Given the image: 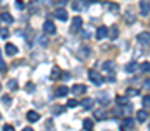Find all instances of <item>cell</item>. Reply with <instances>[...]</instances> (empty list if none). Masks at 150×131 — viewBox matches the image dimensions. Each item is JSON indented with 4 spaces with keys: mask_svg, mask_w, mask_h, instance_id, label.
<instances>
[{
    "mask_svg": "<svg viewBox=\"0 0 150 131\" xmlns=\"http://www.w3.org/2000/svg\"><path fill=\"white\" fill-rule=\"evenodd\" d=\"M89 81H91L94 86H101V84L105 82L103 75H101V74H98V72H94V70H91V72H89Z\"/></svg>",
    "mask_w": 150,
    "mask_h": 131,
    "instance_id": "1",
    "label": "cell"
},
{
    "mask_svg": "<svg viewBox=\"0 0 150 131\" xmlns=\"http://www.w3.org/2000/svg\"><path fill=\"white\" fill-rule=\"evenodd\" d=\"M136 40H138L140 45H150V32H142V33H138Z\"/></svg>",
    "mask_w": 150,
    "mask_h": 131,
    "instance_id": "2",
    "label": "cell"
},
{
    "mask_svg": "<svg viewBox=\"0 0 150 131\" xmlns=\"http://www.w3.org/2000/svg\"><path fill=\"white\" fill-rule=\"evenodd\" d=\"M54 18L59 19V21H67V19H68V12H67V9H65V7H58V9L54 11Z\"/></svg>",
    "mask_w": 150,
    "mask_h": 131,
    "instance_id": "3",
    "label": "cell"
},
{
    "mask_svg": "<svg viewBox=\"0 0 150 131\" xmlns=\"http://www.w3.org/2000/svg\"><path fill=\"white\" fill-rule=\"evenodd\" d=\"M42 28H44V33H45V35H54V33H56V25H54L52 21H45Z\"/></svg>",
    "mask_w": 150,
    "mask_h": 131,
    "instance_id": "4",
    "label": "cell"
},
{
    "mask_svg": "<svg viewBox=\"0 0 150 131\" xmlns=\"http://www.w3.org/2000/svg\"><path fill=\"white\" fill-rule=\"evenodd\" d=\"M140 12H142V16H149L150 14V2L149 0H142L140 2Z\"/></svg>",
    "mask_w": 150,
    "mask_h": 131,
    "instance_id": "5",
    "label": "cell"
},
{
    "mask_svg": "<svg viewBox=\"0 0 150 131\" xmlns=\"http://www.w3.org/2000/svg\"><path fill=\"white\" fill-rule=\"evenodd\" d=\"M134 126V119L133 117H126L124 121H120V130H131Z\"/></svg>",
    "mask_w": 150,
    "mask_h": 131,
    "instance_id": "6",
    "label": "cell"
},
{
    "mask_svg": "<svg viewBox=\"0 0 150 131\" xmlns=\"http://www.w3.org/2000/svg\"><path fill=\"white\" fill-rule=\"evenodd\" d=\"M103 70H105L107 74H113V72L117 70V65L113 63L112 59H108V61H105V63H103Z\"/></svg>",
    "mask_w": 150,
    "mask_h": 131,
    "instance_id": "7",
    "label": "cell"
},
{
    "mask_svg": "<svg viewBox=\"0 0 150 131\" xmlns=\"http://www.w3.org/2000/svg\"><path fill=\"white\" fill-rule=\"evenodd\" d=\"M147 119H149V112H147L145 108H142V110L136 112V121H138V123H145Z\"/></svg>",
    "mask_w": 150,
    "mask_h": 131,
    "instance_id": "8",
    "label": "cell"
},
{
    "mask_svg": "<svg viewBox=\"0 0 150 131\" xmlns=\"http://www.w3.org/2000/svg\"><path fill=\"white\" fill-rule=\"evenodd\" d=\"M107 35H108V28H107V26H100V28L96 30V39L101 40V39H105Z\"/></svg>",
    "mask_w": 150,
    "mask_h": 131,
    "instance_id": "9",
    "label": "cell"
},
{
    "mask_svg": "<svg viewBox=\"0 0 150 131\" xmlns=\"http://www.w3.org/2000/svg\"><path fill=\"white\" fill-rule=\"evenodd\" d=\"M82 26V19L80 18H74V21H72V28H70V32L72 33H77V30Z\"/></svg>",
    "mask_w": 150,
    "mask_h": 131,
    "instance_id": "10",
    "label": "cell"
},
{
    "mask_svg": "<svg viewBox=\"0 0 150 131\" xmlns=\"http://www.w3.org/2000/svg\"><path fill=\"white\" fill-rule=\"evenodd\" d=\"M86 91H87V87L84 86V84H77V86L72 87V93H74V94H77V96H79V94H84Z\"/></svg>",
    "mask_w": 150,
    "mask_h": 131,
    "instance_id": "11",
    "label": "cell"
},
{
    "mask_svg": "<svg viewBox=\"0 0 150 131\" xmlns=\"http://www.w3.org/2000/svg\"><path fill=\"white\" fill-rule=\"evenodd\" d=\"M26 119H28L30 123H37L38 119H40V115H38V112H35V110H30V112L26 114Z\"/></svg>",
    "mask_w": 150,
    "mask_h": 131,
    "instance_id": "12",
    "label": "cell"
},
{
    "mask_svg": "<svg viewBox=\"0 0 150 131\" xmlns=\"http://www.w3.org/2000/svg\"><path fill=\"white\" fill-rule=\"evenodd\" d=\"M72 7H74V11H77V12H80V11H84L87 5L82 2V0H75L74 4H72Z\"/></svg>",
    "mask_w": 150,
    "mask_h": 131,
    "instance_id": "13",
    "label": "cell"
},
{
    "mask_svg": "<svg viewBox=\"0 0 150 131\" xmlns=\"http://www.w3.org/2000/svg\"><path fill=\"white\" fill-rule=\"evenodd\" d=\"M5 52L9 56H14V54H18V47L14 44H5Z\"/></svg>",
    "mask_w": 150,
    "mask_h": 131,
    "instance_id": "14",
    "label": "cell"
},
{
    "mask_svg": "<svg viewBox=\"0 0 150 131\" xmlns=\"http://www.w3.org/2000/svg\"><path fill=\"white\" fill-rule=\"evenodd\" d=\"M108 37H110V39H117V37H119V28H117V26H115V25H113V26H110V28H108Z\"/></svg>",
    "mask_w": 150,
    "mask_h": 131,
    "instance_id": "15",
    "label": "cell"
},
{
    "mask_svg": "<svg viewBox=\"0 0 150 131\" xmlns=\"http://www.w3.org/2000/svg\"><path fill=\"white\" fill-rule=\"evenodd\" d=\"M82 128H84L86 131L93 130V128H94V123H93V119H84V123H82Z\"/></svg>",
    "mask_w": 150,
    "mask_h": 131,
    "instance_id": "16",
    "label": "cell"
},
{
    "mask_svg": "<svg viewBox=\"0 0 150 131\" xmlns=\"http://www.w3.org/2000/svg\"><path fill=\"white\" fill-rule=\"evenodd\" d=\"M0 18H2V21H4V23H7V25H11V23L14 21V18H12L9 12H2V16H0Z\"/></svg>",
    "mask_w": 150,
    "mask_h": 131,
    "instance_id": "17",
    "label": "cell"
},
{
    "mask_svg": "<svg viewBox=\"0 0 150 131\" xmlns=\"http://www.w3.org/2000/svg\"><path fill=\"white\" fill-rule=\"evenodd\" d=\"M68 91H70V89H68L67 86L58 87V89H56V96H67V94H68Z\"/></svg>",
    "mask_w": 150,
    "mask_h": 131,
    "instance_id": "18",
    "label": "cell"
},
{
    "mask_svg": "<svg viewBox=\"0 0 150 131\" xmlns=\"http://www.w3.org/2000/svg\"><path fill=\"white\" fill-rule=\"evenodd\" d=\"M59 77H61V70H59L58 67H54V68H52V72H51V79H52V81H56V79H59Z\"/></svg>",
    "mask_w": 150,
    "mask_h": 131,
    "instance_id": "19",
    "label": "cell"
},
{
    "mask_svg": "<svg viewBox=\"0 0 150 131\" xmlns=\"http://www.w3.org/2000/svg\"><path fill=\"white\" fill-rule=\"evenodd\" d=\"M7 87H9L11 91H16V89H18V81H16V79H11V81H7Z\"/></svg>",
    "mask_w": 150,
    "mask_h": 131,
    "instance_id": "20",
    "label": "cell"
},
{
    "mask_svg": "<svg viewBox=\"0 0 150 131\" xmlns=\"http://www.w3.org/2000/svg\"><path fill=\"white\" fill-rule=\"evenodd\" d=\"M80 103H82L84 108H93V105H94V101H93L91 98H87V100H84V101H80Z\"/></svg>",
    "mask_w": 150,
    "mask_h": 131,
    "instance_id": "21",
    "label": "cell"
},
{
    "mask_svg": "<svg viewBox=\"0 0 150 131\" xmlns=\"http://www.w3.org/2000/svg\"><path fill=\"white\" fill-rule=\"evenodd\" d=\"M107 9H108L110 12H119V5L113 4V2H108V4H107Z\"/></svg>",
    "mask_w": 150,
    "mask_h": 131,
    "instance_id": "22",
    "label": "cell"
},
{
    "mask_svg": "<svg viewBox=\"0 0 150 131\" xmlns=\"http://www.w3.org/2000/svg\"><path fill=\"white\" fill-rule=\"evenodd\" d=\"M37 40H38V44H40L42 47H47V44H49V40H47V37H45V35H42V37H38Z\"/></svg>",
    "mask_w": 150,
    "mask_h": 131,
    "instance_id": "23",
    "label": "cell"
},
{
    "mask_svg": "<svg viewBox=\"0 0 150 131\" xmlns=\"http://www.w3.org/2000/svg\"><path fill=\"white\" fill-rule=\"evenodd\" d=\"M140 70H142L143 74L150 72V63H147V61H145V63H142V65H140Z\"/></svg>",
    "mask_w": 150,
    "mask_h": 131,
    "instance_id": "24",
    "label": "cell"
},
{
    "mask_svg": "<svg viewBox=\"0 0 150 131\" xmlns=\"http://www.w3.org/2000/svg\"><path fill=\"white\" fill-rule=\"evenodd\" d=\"M126 94H127V96H138V94H140V91H138V89H133V87H129V89L126 91Z\"/></svg>",
    "mask_w": 150,
    "mask_h": 131,
    "instance_id": "25",
    "label": "cell"
},
{
    "mask_svg": "<svg viewBox=\"0 0 150 131\" xmlns=\"http://www.w3.org/2000/svg\"><path fill=\"white\" fill-rule=\"evenodd\" d=\"M127 103V98L126 96H117V105L119 107H122V105H126Z\"/></svg>",
    "mask_w": 150,
    "mask_h": 131,
    "instance_id": "26",
    "label": "cell"
},
{
    "mask_svg": "<svg viewBox=\"0 0 150 131\" xmlns=\"http://www.w3.org/2000/svg\"><path fill=\"white\" fill-rule=\"evenodd\" d=\"M126 70H127V72H134V70H136V63H134V61L127 63V65H126Z\"/></svg>",
    "mask_w": 150,
    "mask_h": 131,
    "instance_id": "27",
    "label": "cell"
},
{
    "mask_svg": "<svg viewBox=\"0 0 150 131\" xmlns=\"http://www.w3.org/2000/svg\"><path fill=\"white\" fill-rule=\"evenodd\" d=\"M7 70V67H5V61H4V58H2V52H0V72L4 74Z\"/></svg>",
    "mask_w": 150,
    "mask_h": 131,
    "instance_id": "28",
    "label": "cell"
},
{
    "mask_svg": "<svg viewBox=\"0 0 150 131\" xmlns=\"http://www.w3.org/2000/svg\"><path fill=\"white\" fill-rule=\"evenodd\" d=\"M133 21H134V18H133V14H131V12H126V23H129V25H131Z\"/></svg>",
    "mask_w": 150,
    "mask_h": 131,
    "instance_id": "29",
    "label": "cell"
},
{
    "mask_svg": "<svg viewBox=\"0 0 150 131\" xmlns=\"http://www.w3.org/2000/svg\"><path fill=\"white\" fill-rule=\"evenodd\" d=\"M61 112H65V107H54L52 108V114H61Z\"/></svg>",
    "mask_w": 150,
    "mask_h": 131,
    "instance_id": "30",
    "label": "cell"
},
{
    "mask_svg": "<svg viewBox=\"0 0 150 131\" xmlns=\"http://www.w3.org/2000/svg\"><path fill=\"white\" fill-rule=\"evenodd\" d=\"M16 7H18V9L21 11V9H25L26 5H25V2H21V0H18V2H16Z\"/></svg>",
    "mask_w": 150,
    "mask_h": 131,
    "instance_id": "31",
    "label": "cell"
},
{
    "mask_svg": "<svg viewBox=\"0 0 150 131\" xmlns=\"http://www.w3.org/2000/svg\"><path fill=\"white\" fill-rule=\"evenodd\" d=\"M2 101H4L5 105H11V101H12V100H11V96H7V94H5V96L2 98Z\"/></svg>",
    "mask_w": 150,
    "mask_h": 131,
    "instance_id": "32",
    "label": "cell"
},
{
    "mask_svg": "<svg viewBox=\"0 0 150 131\" xmlns=\"http://www.w3.org/2000/svg\"><path fill=\"white\" fill-rule=\"evenodd\" d=\"M96 115L98 119H105V110H96Z\"/></svg>",
    "mask_w": 150,
    "mask_h": 131,
    "instance_id": "33",
    "label": "cell"
},
{
    "mask_svg": "<svg viewBox=\"0 0 150 131\" xmlns=\"http://www.w3.org/2000/svg\"><path fill=\"white\" fill-rule=\"evenodd\" d=\"M33 89H35V86H33L32 82H28V84H26V91H28V93H33Z\"/></svg>",
    "mask_w": 150,
    "mask_h": 131,
    "instance_id": "34",
    "label": "cell"
},
{
    "mask_svg": "<svg viewBox=\"0 0 150 131\" xmlns=\"http://www.w3.org/2000/svg\"><path fill=\"white\" fill-rule=\"evenodd\" d=\"M79 103H80V101H77V100H70V101H68V107H77Z\"/></svg>",
    "mask_w": 150,
    "mask_h": 131,
    "instance_id": "35",
    "label": "cell"
},
{
    "mask_svg": "<svg viewBox=\"0 0 150 131\" xmlns=\"http://www.w3.org/2000/svg\"><path fill=\"white\" fill-rule=\"evenodd\" d=\"M67 4H68V0H59V2L56 4V5H58V7H65Z\"/></svg>",
    "mask_w": 150,
    "mask_h": 131,
    "instance_id": "36",
    "label": "cell"
},
{
    "mask_svg": "<svg viewBox=\"0 0 150 131\" xmlns=\"http://www.w3.org/2000/svg\"><path fill=\"white\" fill-rule=\"evenodd\" d=\"M143 105H145V107H150V96H145V98H143Z\"/></svg>",
    "mask_w": 150,
    "mask_h": 131,
    "instance_id": "37",
    "label": "cell"
},
{
    "mask_svg": "<svg viewBox=\"0 0 150 131\" xmlns=\"http://www.w3.org/2000/svg\"><path fill=\"white\" fill-rule=\"evenodd\" d=\"M61 79H63V81H68V79H70V74H67V72L61 74Z\"/></svg>",
    "mask_w": 150,
    "mask_h": 131,
    "instance_id": "38",
    "label": "cell"
},
{
    "mask_svg": "<svg viewBox=\"0 0 150 131\" xmlns=\"http://www.w3.org/2000/svg\"><path fill=\"white\" fill-rule=\"evenodd\" d=\"M143 86L147 87V89H150V79H145V81H143Z\"/></svg>",
    "mask_w": 150,
    "mask_h": 131,
    "instance_id": "39",
    "label": "cell"
},
{
    "mask_svg": "<svg viewBox=\"0 0 150 131\" xmlns=\"http://www.w3.org/2000/svg\"><path fill=\"white\" fill-rule=\"evenodd\" d=\"M12 130H14V128H12L11 124H5V126H4V131H12Z\"/></svg>",
    "mask_w": 150,
    "mask_h": 131,
    "instance_id": "40",
    "label": "cell"
},
{
    "mask_svg": "<svg viewBox=\"0 0 150 131\" xmlns=\"http://www.w3.org/2000/svg\"><path fill=\"white\" fill-rule=\"evenodd\" d=\"M38 2H42V4H45V5H51V4H52V0H38Z\"/></svg>",
    "mask_w": 150,
    "mask_h": 131,
    "instance_id": "41",
    "label": "cell"
},
{
    "mask_svg": "<svg viewBox=\"0 0 150 131\" xmlns=\"http://www.w3.org/2000/svg\"><path fill=\"white\" fill-rule=\"evenodd\" d=\"M0 35H2L4 39H5V37H7V30H0Z\"/></svg>",
    "mask_w": 150,
    "mask_h": 131,
    "instance_id": "42",
    "label": "cell"
},
{
    "mask_svg": "<svg viewBox=\"0 0 150 131\" xmlns=\"http://www.w3.org/2000/svg\"><path fill=\"white\" fill-rule=\"evenodd\" d=\"M0 89H2V84H0Z\"/></svg>",
    "mask_w": 150,
    "mask_h": 131,
    "instance_id": "43",
    "label": "cell"
},
{
    "mask_svg": "<svg viewBox=\"0 0 150 131\" xmlns=\"http://www.w3.org/2000/svg\"><path fill=\"white\" fill-rule=\"evenodd\" d=\"M149 128H150V123H149Z\"/></svg>",
    "mask_w": 150,
    "mask_h": 131,
    "instance_id": "44",
    "label": "cell"
},
{
    "mask_svg": "<svg viewBox=\"0 0 150 131\" xmlns=\"http://www.w3.org/2000/svg\"><path fill=\"white\" fill-rule=\"evenodd\" d=\"M0 2H2V0H0Z\"/></svg>",
    "mask_w": 150,
    "mask_h": 131,
    "instance_id": "45",
    "label": "cell"
},
{
    "mask_svg": "<svg viewBox=\"0 0 150 131\" xmlns=\"http://www.w3.org/2000/svg\"><path fill=\"white\" fill-rule=\"evenodd\" d=\"M0 117H2V115H0Z\"/></svg>",
    "mask_w": 150,
    "mask_h": 131,
    "instance_id": "46",
    "label": "cell"
}]
</instances>
